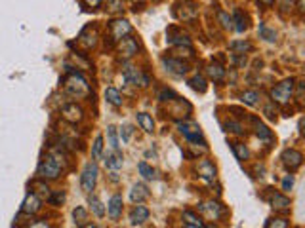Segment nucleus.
Returning a JSON list of instances; mask_svg holds the SVG:
<instances>
[{
    "mask_svg": "<svg viewBox=\"0 0 305 228\" xmlns=\"http://www.w3.org/2000/svg\"><path fill=\"white\" fill-rule=\"evenodd\" d=\"M38 177L42 180H57L63 173V164H61V156L57 152H50L46 154L40 164H38Z\"/></svg>",
    "mask_w": 305,
    "mask_h": 228,
    "instance_id": "obj_1",
    "label": "nucleus"
},
{
    "mask_svg": "<svg viewBox=\"0 0 305 228\" xmlns=\"http://www.w3.org/2000/svg\"><path fill=\"white\" fill-rule=\"evenodd\" d=\"M63 90L69 97L73 99H82V97H88L90 95V84L86 80L84 74H80L78 70H73L71 74L63 80Z\"/></svg>",
    "mask_w": 305,
    "mask_h": 228,
    "instance_id": "obj_2",
    "label": "nucleus"
},
{
    "mask_svg": "<svg viewBox=\"0 0 305 228\" xmlns=\"http://www.w3.org/2000/svg\"><path fill=\"white\" fill-rule=\"evenodd\" d=\"M294 90H295V78H286L282 82L271 90V103L273 104H280V106H286L294 99Z\"/></svg>",
    "mask_w": 305,
    "mask_h": 228,
    "instance_id": "obj_3",
    "label": "nucleus"
},
{
    "mask_svg": "<svg viewBox=\"0 0 305 228\" xmlns=\"http://www.w3.org/2000/svg\"><path fill=\"white\" fill-rule=\"evenodd\" d=\"M133 32L132 25H130V21L128 19H111L109 21V34H107V38H111V44H118L122 38L130 36Z\"/></svg>",
    "mask_w": 305,
    "mask_h": 228,
    "instance_id": "obj_4",
    "label": "nucleus"
},
{
    "mask_svg": "<svg viewBox=\"0 0 305 228\" xmlns=\"http://www.w3.org/2000/svg\"><path fill=\"white\" fill-rule=\"evenodd\" d=\"M174 16L183 23H193L199 18V4L195 0H180L174 6Z\"/></svg>",
    "mask_w": 305,
    "mask_h": 228,
    "instance_id": "obj_5",
    "label": "nucleus"
},
{
    "mask_svg": "<svg viewBox=\"0 0 305 228\" xmlns=\"http://www.w3.org/2000/svg\"><path fill=\"white\" fill-rule=\"evenodd\" d=\"M265 200L267 204L271 206V209H275V213H286V211H290V208H292L290 198L286 196L284 192H278V190L275 188H267Z\"/></svg>",
    "mask_w": 305,
    "mask_h": 228,
    "instance_id": "obj_6",
    "label": "nucleus"
},
{
    "mask_svg": "<svg viewBox=\"0 0 305 228\" xmlns=\"http://www.w3.org/2000/svg\"><path fill=\"white\" fill-rule=\"evenodd\" d=\"M162 66H164V70L172 76H185L191 68L187 61H183L181 57H176V56L162 57Z\"/></svg>",
    "mask_w": 305,
    "mask_h": 228,
    "instance_id": "obj_7",
    "label": "nucleus"
},
{
    "mask_svg": "<svg viewBox=\"0 0 305 228\" xmlns=\"http://www.w3.org/2000/svg\"><path fill=\"white\" fill-rule=\"evenodd\" d=\"M199 211L202 215H206L210 220H221L223 217H227V209L225 206H221L216 200H206V202H200L199 204Z\"/></svg>",
    "mask_w": 305,
    "mask_h": 228,
    "instance_id": "obj_8",
    "label": "nucleus"
},
{
    "mask_svg": "<svg viewBox=\"0 0 305 228\" xmlns=\"http://www.w3.org/2000/svg\"><path fill=\"white\" fill-rule=\"evenodd\" d=\"M97 175H99V168L95 162L86 164V168L82 170L80 175V188L84 190L86 194H92L95 188V182H97Z\"/></svg>",
    "mask_w": 305,
    "mask_h": 228,
    "instance_id": "obj_9",
    "label": "nucleus"
},
{
    "mask_svg": "<svg viewBox=\"0 0 305 228\" xmlns=\"http://www.w3.org/2000/svg\"><path fill=\"white\" fill-rule=\"evenodd\" d=\"M122 76L128 84L135 86V88H147V86L151 84V76L145 74L141 68H137V66H132V65L126 66Z\"/></svg>",
    "mask_w": 305,
    "mask_h": 228,
    "instance_id": "obj_10",
    "label": "nucleus"
},
{
    "mask_svg": "<svg viewBox=\"0 0 305 228\" xmlns=\"http://www.w3.org/2000/svg\"><path fill=\"white\" fill-rule=\"evenodd\" d=\"M116 52H118V57L120 59H132V57L137 56V52H139V40L135 36H126L122 38L120 42H118V46H116Z\"/></svg>",
    "mask_w": 305,
    "mask_h": 228,
    "instance_id": "obj_11",
    "label": "nucleus"
},
{
    "mask_svg": "<svg viewBox=\"0 0 305 228\" xmlns=\"http://www.w3.org/2000/svg\"><path fill=\"white\" fill-rule=\"evenodd\" d=\"M280 160H282V166H284L286 171L290 173H295V171L301 168L303 164V154L295 148H286L282 154H280Z\"/></svg>",
    "mask_w": 305,
    "mask_h": 228,
    "instance_id": "obj_12",
    "label": "nucleus"
},
{
    "mask_svg": "<svg viewBox=\"0 0 305 228\" xmlns=\"http://www.w3.org/2000/svg\"><path fill=\"white\" fill-rule=\"evenodd\" d=\"M59 112H61V118L69 124H78V122H82V118H84V110H82V106L73 103V101L63 104Z\"/></svg>",
    "mask_w": 305,
    "mask_h": 228,
    "instance_id": "obj_13",
    "label": "nucleus"
},
{
    "mask_svg": "<svg viewBox=\"0 0 305 228\" xmlns=\"http://www.w3.org/2000/svg\"><path fill=\"white\" fill-rule=\"evenodd\" d=\"M40 209H42V198L38 194H35V192H29L25 200H23V204H21V213L33 217V215H37Z\"/></svg>",
    "mask_w": 305,
    "mask_h": 228,
    "instance_id": "obj_14",
    "label": "nucleus"
},
{
    "mask_svg": "<svg viewBox=\"0 0 305 228\" xmlns=\"http://www.w3.org/2000/svg\"><path fill=\"white\" fill-rule=\"evenodd\" d=\"M180 133L187 139L189 142H199L202 141V132H200V126L195 122H180L178 124Z\"/></svg>",
    "mask_w": 305,
    "mask_h": 228,
    "instance_id": "obj_15",
    "label": "nucleus"
},
{
    "mask_svg": "<svg viewBox=\"0 0 305 228\" xmlns=\"http://www.w3.org/2000/svg\"><path fill=\"white\" fill-rule=\"evenodd\" d=\"M166 42H168L170 46H176V48H193V44H191V38L187 36V34H183L178 27L170 28Z\"/></svg>",
    "mask_w": 305,
    "mask_h": 228,
    "instance_id": "obj_16",
    "label": "nucleus"
},
{
    "mask_svg": "<svg viewBox=\"0 0 305 228\" xmlns=\"http://www.w3.org/2000/svg\"><path fill=\"white\" fill-rule=\"evenodd\" d=\"M197 173H199L200 179L206 180V182H214V180H216V175H218L216 166L210 160H200L199 166H197Z\"/></svg>",
    "mask_w": 305,
    "mask_h": 228,
    "instance_id": "obj_17",
    "label": "nucleus"
},
{
    "mask_svg": "<svg viewBox=\"0 0 305 228\" xmlns=\"http://www.w3.org/2000/svg\"><path fill=\"white\" fill-rule=\"evenodd\" d=\"M122 166H124V156L120 150H111L105 154V168H107V170L116 173Z\"/></svg>",
    "mask_w": 305,
    "mask_h": 228,
    "instance_id": "obj_18",
    "label": "nucleus"
},
{
    "mask_svg": "<svg viewBox=\"0 0 305 228\" xmlns=\"http://www.w3.org/2000/svg\"><path fill=\"white\" fill-rule=\"evenodd\" d=\"M122 196L120 194H113L111 200H109V204H107V213H109V217L113 218V220H118V218L122 217Z\"/></svg>",
    "mask_w": 305,
    "mask_h": 228,
    "instance_id": "obj_19",
    "label": "nucleus"
},
{
    "mask_svg": "<svg viewBox=\"0 0 305 228\" xmlns=\"http://www.w3.org/2000/svg\"><path fill=\"white\" fill-rule=\"evenodd\" d=\"M250 120L256 124V130H254V132H256V137L259 139V141L269 142V144L275 141V135H273V132L267 128L265 124L259 122V118H256V116H250Z\"/></svg>",
    "mask_w": 305,
    "mask_h": 228,
    "instance_id": "obj_20",
    "label": "nucleus"
},
{
    "mask_svg": "<svg viewBox=\"0 0 305 228\" xmlns=\"http://www.w3.org/2000/svg\"><path fill=\"white\" fill-rule=\"evenodd\" d=\"M97 38H99V32H97V28L95 27H88L84 28L82 32H80V36H78V42L86 48V50H92L95 48L97 44Z\"/></svg>",
    "mask_w": 305,
    "mask_h": 228,
    "instance_id": "obj_21",
    "label": "nucleus"
},
{
    "mask_svg": "<svg viewBox=\"0 0 305 228\" xmlns=\"http://www.w3.org/2000/svg\"><path fill=\"white\" fill-rule=\"evenodd\" d=\"M149 215H151V211L141 206V204H135L130 211V222L132 224H143V222H147L149 220Z\"/></svg>",
    "mask_w": 305,
    "mask_h": 228,
    "instance_id": "obj_22",
    "label": "nucleus"
},
{
    "mask_svg": "<svg viewBox=\"0 0 305 228\" xmlns=\"http://www.w3.org/2000/svg\"><path fill=\"white\" fill-rule=\"evenodd\" d=\"M231 19H233V28H235L237 32H244V30L250 27V18H248V14H244L240 8H235Z\"/></svg>",
    "mask_w": 305,
    "mask_h": 228,
    "instance_id": "obj_23",
    "label": "nucleus"
},
{
    "mask_svg": "<svg viewBox=\"0 0 305 228\" xmlns=\"http://www.w3.org/2000/svg\"><path fill=\"white\" fill-rule=\"evenodd\" d=\"M149 196H151V192H149V188L143 182H135L132 190H130V202L132 204H143Z\"/></svg>",
    "mask_w": 305,
    "mask_h": 228,
    "instance_id": "obj_24",
    "label": "nucleus"
},
{
    "mask_svg": "<svg viewBox=\"0 0 305 228\" xmlns=\"http://www.w3.org/2000/svg\"><path fill=\"white\" fill-rule=\"evenodd\" d=\"M229 50L233 52V56H246L248 52L254 50V44L248 40H233L229 42Z\"/></svg>",
    "mask_w": 305,
    "mask_h": 228,
    "instance_id": "obj_25",
    "label": "nucleus"
},
{
    "mask_svg": "<svg viewBox=\"0 0 305 228\" xmlns=\"http://www.w3.org/2000/svg\"><path fill=\"white\" fill-rule=\"evenodd\" d=\"M88 206L92 209V213H94L97 218H103L105 213H107V208L103 206V202L97 198L95 194H88Z\"/></svg>",
    "mask_w": 305,
    "mask_h": 228,
    "instance_id": "obj_26",
    "label": "nucleus"
},
{
    "mask_svg": "<svg viewBox=\"0 0 305 228\" xmlns=\"http://www.w3.org/2000/svg\"><path fill=\"white\" fill-rule=\"evenodd\" d=\"M103 97H105V101H107V103L116 106V108H118V106H122V103H124L122 94H120L116 88H105Z\"/></svg>",
    "mask_w": 305,
    "mask_h": 228,
    "instance_id": "obj_27",
    "label": "nucleus"
},
{
    "mask_svg": "<svg viewBox=\"0 0 305 228\" xmlns=\"http://www.w3.org/2000/svg\"><path fill=\"white\" fill-rule=\"evenodd\" d=\"M206 74H208V78L214 80V82H223L225 68H223V65H219V63H210V65L206 66Z\"/></svg>",
    "mask_w": 305,
    "mask_h": 228,
    "instance_id": "obj_28",
    "label": "nucleus"
},
{
    "mask_svg": "<svg viewBox=\"0 0 305 228\" xmlns=\"http://www.w3.org/2000/svg\"><path fill=\"white\" fill-rule=\"evenodd\" d=\"M135 120H137L139 128H141L145 133H152V132H155V120H152L151 114L137 112V114H135Z\"/></svg>",
    "mask_w": 305,
    "mask_h": 228,
    "instance_id": "obj_29",
    "label": "nucleus"
},
{
    "mask_svg": "<svg viewBox=\"0 0 305 228\" xmlns=\"http://www.w3.org/2000/svg\"><path fill=\"white\" fill-rule=\"evenodd\" d=\"M240 101L246 104V106H257L261 101V94L257 90H246L240 94Z\"/></svg>",
    "mask_w": 305,
    "mask_h": 228,
    "instance_id": "obj_30",
    "label": "nucleus"
},
{
    "mask_svg": "<svg viewBox=\"0 0 305 228\" xmlns=\"http://www.w3.org/2000/svg\"><path fill=\"white\" fill-rule=\"evenodd\" d=\"M181 218L185 220V224H187V226L204 228V220H202L195 211H191V209H185V211L181 213Z\"/></svg>",
    "mask_w": 305,
    "mask_h": 228,
    "instance_id": "obj_31",
    "label": "nucleus"
},
{
    "mask_svg": "<svg viewBox=\"0 0 305 228\" xmlns=\"http://www.w3.org/2000/svg\"><path fill=\"white\" fill-rule=\"evenodd\" d=\"M73 218H75V224L78 228H84L88 222H90V215H88V209L78 206V208L73 209Z\"/></svg>",
    "mask_w": 305,
    "mask_h": 228,
    "instance_id": "obj_32",
    "label": "nucleus"
},
{
    "mask_svg": "<svg viewBox=\"0 0 305 228\" xmlns=\"http://www.w3.org/2000/svg\"><path fill=\"white\" fill-rule=\"evenodd\" d=\"M257 32H259V38H263L265 42H271V44H275L276 42V30L271 27H267L265 21H259V27H257Z\"/></svg>",
    "mask_w": 305,
    "mask_h": 228,
    "instance_id": "obj_33",
    "label": "nucleus"
},
{
    "mask_svg": "<svg viewBox=\"0 0 305 228\" xmlns=\"http://www.w3.org/2000/svg\"><path fill=\"white\" fill-rule=\"evenodd\" d=\"M187 84H189L195 92H199V94H204V92L208 90V82H206V78L202 74H195L193 78L187 80Z\"/></svg>",
    "mask_w": 305,
    "mask_h": 228,
    "instance_id": "obj_34",
    "label": "nucleus"
},
{
    "mask_svg": "<svg viewBox=\"0 0 305 228\" xmlns=\"http://www.w3.org/2000/svg\"><path fill=\"white\" fill-rule=\"evenodd\" d=\"M223 128H225V132L233 133V135H238V137H242V135L246 133L244 126L238 122V120H233V118L225 120V122H223Z\"/></svg>",
    "mask_w": 305,
    "mask_h": 228,
    "instance_id": "obj_35",
    "label": "nucleus"
},
{
    "mask_svg": "<svg viewBox=\"0 0 305 228\" xmlns=\"http://www.w3.org/2000/svg\"><path fill=\"white\" fill-rule=\"evenodd\" d=\"M137 171H139V175H141L145 180H155L157 179V171L152 166H149L147 162H139L137 164Z\"/></svg>",
    "mask_w": 305,
    "mask_h": 228,
    "instance_id": "obj_36",
    "label": "nucleus"
},
{
    "mask_svg": "<svg viewBox=\"0 0 305 228\" xmlns=\"http://www.w3.org/2000/svg\"><path fill=\"white\" fill-rule=\"evenodd\" d=\"M107 142L111 150H120V141H118V132L114 126H107Z\"/></svg>",
    "mask_w": 305,
    "mask_h": 228,
    "instance_id": "obj_37",
    "label": "nucleus"
},
{
    "mask_svg": "<svg viewBox=\"0 0 305 228\" xmlns=\"http://www.w3.org/2000/svg\"><path fill=\"white\" fill-rule=\"evenodd\" d=\"M216 21H218V25L223 30H231L233 28V19H231V16H229L227 12H223V10H218L216 12Z\"/></svg>",
    "mask_w": 305,
    "mask_h": 228,
    "instance_id": "obj_38",
    "label": "nucleus"
},
{
    "mask_svg": "<svg viewBox=\"0 0 305 228\" xmlns=\"http://www.w3.org/2000/svg\"><path fill=\"white\" fill-rule=\"evenodd\" d=\"M263 228H290V218L286 217H269Z\"/></svg>",
    "mask_w": 305,
    "mask_h": 228,
    "instance_id": "obj_39",
    "label": "nucleus"
},
{
    "mask_svg": "<svg viewBox=\"0 0 305 228\" xmlns=\"http://www.w3.org/2000/svg\"><path fill=\"white\" fill-rule=\"evenodd\" d=\"M231 148L235 152V156H237L240 162H246L250 158V150H248V146L244 142H231Z\"/></svg>",
    "mask_w": 305,
    "mask_h": 228,
    "instance_id": "obj_40",
    "label": "nucleus"
},
{
    "mask_svg": "<svg viewBox=\"0 0 305 228\" xmlns=\"http://www.w3.org/2000/svg\"><path fill=\"white\" fill-rule=\"evenodd\" d=\"M63 202H65V192H61V190L50 192V196H48V204H50V206H54V208H59Z\"/></svg>",
    "mask_w": 305,
    "mask_h": 228,
    "instance_id": "obj_41",
    "label": "nucleus"
},
{
    "mask_svg": "<svg viewBox=\"0 0 305 228\" xmlns=\"http://www.w3.org/2000/svg\"><path fill=\"white\" fill-rule=\"evenodd\" d=\"M101 154H103V135H97L92 144V160H97Z\"/></svg>",
    "mask_w": 305,
    "mask_h": 228,
    "instance_id": "obj_42",
    "label": "nucleus"
},
{
    "mask_svg": "<svg viewBox=\"0 0 305 228\" xmlns=\"http://www.w3.org/2000/svg\"><path fill=\"white\" fill-rule=\"evenodd\" d=\"M294 10V0H278V12L280 16H286L288 12Z\"/></svg>",
    "mask_w": 305,
    "mask_h": 228,
    "instance_id": "obj_43",
    "label": "nucleus"
},
{
    "mask_svg": "<svg viewBox=\"0 0 305 228\" xmlns=\"http://www.w3.org/2000/svg\"><path fill=\"white\" fill-rule=\"evenodd\" d=\"M124 0H107V10L111 14H116V12H122Z\"/></svg>",
    "mask_w": 305,
    "mask_h": 228,
    "instance_id": "obj_44",
    "label": "nucleus"
},
{
    "mask_svg": "<svg viewBox=\"0 0 305 228\" xmlns=\"http://www.w3.org/2000/svg\"><path fill=\"white\" fill-rule=\"evenodd\" d=\"M25 228H54V226H52V222L46 220V218H37V220H33V222H29Z\"/></svg>",
    "mask_w": 305,
    "mask_h": 228,
    "instance_id": "obj_45",
    "label": "nucleus"
},
{
    "mask_svg": "<svg viewBox=\"0 0 305 228\" xmlns=\"http://www.w3.org/2000/svg\"><path fill=\"white\" fill-rule=\"evenodd\" d=\"M132 133H133V128H132V126H122V128H120V139H122V142H128V141H130Z\"/></svg>",
    "mask_w": 305,
    "mask_h": 228,
    "instance_id": "obj_46",
    "label": "nucleus"
},
{
    "mask_svg": "<svg viewBox=\"0 0 305 228\" xmlns=\"http://www.w3.org/2000/svg\"><path fill=\"white\" fill-rule=\"evenodd\" d=\"M292 186H294V175L290 173L282 179V190H292Z\"/></svg>",
    "mask_w": 305,
    "mask_h": 228,
    "instance_id": "obj_47",
    "label": "nucleus"
},
{
    "mask_svg": "<svg viewBox=\"0 0 305 228\" xmlns=\"http://www.w3.org/2000/svg\"><path fill=\"white\" fill-rule=\"evenodd\" d=\"M82 2H84V6H88V8L92 10H97L103 4V0H82Z\"/></svg>",
    "mask_w": 305,
    "mask_h": 228,
    "instance_id": "obj_48",
    "label": "nucleus"
},
{
    "mask_svg": "<svg viewBox=\"0 0 305 228\" xmlns=\"http://www.w3.org/2000/svg\"><path fill=\"white\" fill-rule=\"evenodd\" d=\"M271 106H273V103H269V104H265V108H263V112H265V116L269 118V120H276V110L273 112L271 110Z\"/></svg>",
    "mask_w": 305,
    "mask_h": 228,
    "instance_id": "obj_49",
    "label": "nucleus"
},
{
    "mask_svg": "<svg viewBox=\"0 0 305 228\" xmlns=\"http://www.w3.org/2000/svg\"><path fill=\"white\" fill-rule=\"evenodd\" d=\"M257 2H259V4H263V6H267V8L275 4V0H257Z\"/></svg>",
    "mask_w": 305,
    "mask_h": 228,
    "instance_id": "obj_50",
    "label": "nucleus"
},
{
    "mask_svg": "<svg viewBox=\"0 0 305 228\" xmlns=\"http://www.w3.org/2000/svg\"><path fill=\"white\" fill-rule=\"evenodd\" d=\"M84 228H101V226H97V224H94V222H88Z\"/></svg>",
    "mask_w": 305,
    "mask_h": 228,
    "instance_id": "obj_51",
    "label": "nucleus"
},
{
    "mask_svg": "<svg viewBox=\"0 0 305 228\" xmlns=\"http://www.w3.org/2000/svg\"><path fill=\"white\" fill-rule=\"evenodd\" d=\"M185 228H195V226H185Z\"/></svg>",
    "mask_w": 305,
    "mask_h": 228,
    "instance_id": "obj_52",
    "label": "nucleus"
},
{
    "mask_svg": "<svg viewBox=\"0 0 305 228\" xmlns=\"http://www.w3.org/2000/svg\"><path fill=\"white\" fill-rule=\"evenodd\" d=\"M295 228H299V226H295Z\"/></svg>",
    "mask_w": 305,
    "mask_h": 228,
    "instance_id": "obj_53",
    "label": "nucleus"
}]
</instances>
